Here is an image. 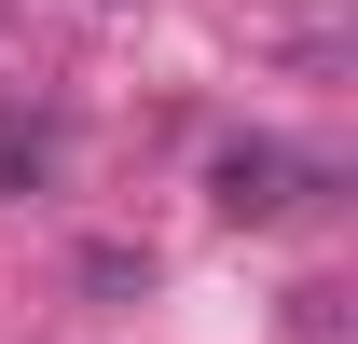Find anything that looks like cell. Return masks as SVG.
Segmentation results:
<instances>
[{
  "mask_svg": "<svg viewBox=\"0 0 358 344\" xmlns=\"http://www.w3.org/2000/svg\"><path fill=\"white\" fill-rule=\"evenodd\" d=\"M69 289H83L96 317H124V303H152V248H124V234H96V248L69 261Z\"/></svg>",
  "mask_w": 358,
  "mask_h": 344,
  "instance_id": "2",
  "label": "cell"
},
{
  "mask_svg": "<svg viewBox=\"0 0 358 344\" xmlns=\"http://www.w3.org/2000/svg\"><path fill=\"white\" fill-rule=\"evenodd\" d=\"M55 179V138H28V124H0V207H28Z\"/></svg>",
  "mask_w": 358,
  "mask_h": 344,
  "instance_id": "3",
  "label": "cell"
},
{
  "mask_svg": "<svg viewBox=\"0 0 358 344\" xmlns=\"http://www.w3.org/2000/svg\"><path fill=\"white\" fill-rule=\"evenodd\" d=\"M345 179L331 166H289L275 138H234V152H207V207L221 220H289V207H331Z\"/></svg>",
  "mask_w": 358,
  "mask_h": 344,
  "instance_id": "1",
  "label": "cell"
}]
</instances>
